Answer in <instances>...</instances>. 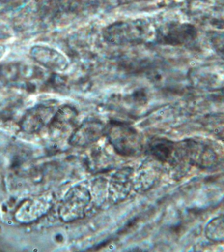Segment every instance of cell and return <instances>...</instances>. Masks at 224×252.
Returning a JSON list of instances; mask_svg holds the SVG:
<instances>
[{
	"label": "cell",
	"instance_id": "obj_10",
	"mask_svg": "<svg viewBox=\"0 0 224 252\" xmlns=\"http://www.w3.org/2000/svg\"><path fill=\"white\" fill-rule=\"evenodd\" d=\"M205 235L214 242L224 240V216H220L208 222L205 228Z\"/></svg>",
	"mask_w": 224,
	"mask_h": 252
},
{
	"label": "cell",
	"instance_id": "obj_7",
	"mask_svg": "<svg viewBox=\"0 0 224 252\" xmlns=\"http://www.w3.org/2000/svg\"><path fill=\"white\" fill-rule=\"evenodd\" d=\"M53 108L50 106L39 105L28 110L21 120V127L27 133L37 131L50 123L53 117Z\"/></svg>",
	"mask_w": 224,
	"mask_h": 252
},
{
	"label": "cell",
	"instance_id": "obj_8",
	"mask_svg": "<svg viewBox=\"0 0 224 252\" xmlns=\"http://www.w3.org/2000/svg\"><path fill=\"white\" fill-rule=\"evenodd\" d=\"M149 152L155 158L163 162L177 163L176 142L155 139L149 143Z\"/></svg>",
	"mask_w": 224,
	"mask_h": 252
},
{
	"label": "cell",
	"instance_id": "obj_11",
	"mask_svg": "<svg viewBox=\"0 0 224 252\" xmlns=\"http://www.w3.org/2000/svg\"><path fill=\"white\" fill-rule=\"evenodd\" d=\"M12 32L9 27L0 24V41L5 40L11 37Z\"/></svg>",
	"mask_w": 224,
	"mask_h": 252
},
{
	"label": "cell",
	"instance_id": "obj_12",
	"mask_svg": "<svg viewBox=\"0 0 224 252\" xmlns=\"http://www.w3.org/2000/svg\"><path fill=\"white\" fill-rule=\"evenodd\" d=\"M6 50L7 48L4 45L0 44V60L2 59V57L5 54Z\"/></svg>",
	"mask_w": 224,
	"mask_h": 252
},
{
	"label": "cell",
	"instance_id": "obj_5",
	"mask_svg": "<svg viewBox=\"0 0 224 252\" xmlns=\"http://www.w3.org/2000/svg\"><path fill=\"white\" fill-rule=\"evenodd\" d=\"M29 53L35 62L50 70L63 71L68 66L66 57L53 47L42 45H35L31 47Z\"/></svg>",
	"mask_w": 224,
	"mask_h": 252
},
{
	"label": "cell",
	"instance_id": "obj_9",
	"mask_svg": "<svg viewBox=\"0 0 224 252\" xmlns=\"http://www.w3.org/2000/svg\"><path fill=\"white\" fill-rule=\"evenodd\" d=\"M76 111L70 106H66L60 108L54 114L49 123V129L53 135L59 136L68 131L74 122Z\"/></svg>",
	"mask_w": 224,
	"mask_h": 252
},
{
	"label": "cell",
	"instance_id": "obj_1",
	"mask_svg": "<svg viewBox=\"0 0 224 252\" xmlns=\"http://www.w3.org/2000/svg\"><path fill=\"white\" fill-rule=\"evenodd\" d=\"M177 143L180 163H189L202 169L210 168L218 163V153L206 142L188 139Z\"/></svg>",
	"mask_w": 224,
	"mask_h": 252
},
{
	"label": "cell",
	"instance_id": "obj_6",
	"mask_svg": "<svg viewBox=\"0 0 224 252\" xmlns=\"http://www.w3.org/2000/svg\"><path fill=\"white\" fill-rule=\"evenodd\" d=\"M50 202L46 196L29 199L20 206L15 214L18 221L28 223L34 221L47 212Z\"/></svg>",
	"mask_w": 224,
	"mask_h": 252
},
{
	"label": "cell",
	"instance_id": "obj_4",
	"mask_svg": "<svg viewBox=\"0 0 224 252\" xmlns=\"http://www.w3.org/2000/svg\"><path fill=\"white\" fill-rule=\"evenodd\" d=\"M106 132L104 124L96 120L83 123L72 134L69 143L77 147H84L98 141Z\"/></svg>",
	"mask_w": 224,
	"mask_h": 252
},
{
	"label": "cell",
	"instance_id": "obj_3",
	"mask_svg": "<svg viewBox=\"0 0 224 252\" xmlns=\"http://www.w3.org/2000/svg\"><path fill=\"white\" fill-rule=\"evenodd\" d=\"M90 200L89 192L84 187L79 186L71 189L67 193L59 210L60 218L66 222L82 218Z\"/></svg>",
	"mask_w": 224,
	"mask_h": 252
},
{
	"label": "cell",
	"instance_id": "obj_2",
	"mask_svg": "<svg viewBox=\"0 0 224 252\" xmlns=\"http://www.w3.org/2000/svg\"><path fill=\"white\" fill-rule=\"evenodd\" d=\"M105 133L114 150L123 157H134L140 153L142 140L131 126L123 123H112L106 127Z\"/></svg>",
	"mask_w": 224,
	"mask_h": 252
}]
</instances>
